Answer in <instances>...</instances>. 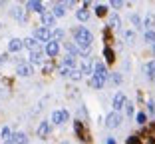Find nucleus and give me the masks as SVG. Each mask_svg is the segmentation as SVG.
<instances>
[{"instance_id":"a18cd8bd","label":"nucleus","mask_w":155,"mask_h":144,"mask_svg":"<svg viewBox=\"0 0 155 144\" xmlns=\"http://www.w3.org/2000/svg\"><path fill=\"white\" fill-rule=\"evenodd\" d=\"M105 144H115V138H107V142Z\"/></svg>"},{"instance_id":"37998d69","label":"nucleus","mask_w":155,"mask_h":144,"mask_svg":"<svg viewBox=\"0 0 155 144\" xmlns=\"http://www.w3.org/2000/svg\"><path fill=\"white\" fill-rule=\"evenodd\" d=\"M6 60H8V54H2V56H0V64H4Z\"/></svg>"},{"instance_id":"6e6552de","label":"nucleus","mask_w":155,"mask_h":144,"mask_svg":"<svg viewBox=\"0 0 155 144\" xmlns=\"http://www.w3.org/2000/svg\"><path fill=\"white\" fill-rule=\"evenodd\" d=\"M125 102H127L125 94H123V92H117V94L114 96V112H119L123 106H125Z\"/></svg>"},{"instance_id":"e433bc0d","label":"nucleus","mask_w":155,"mask_h":144,"mask_svg":"<svg viewBox=\"0 0 155 144\" xmlns=\"http://www.w3.org/2000/svg\"><path fill=\"white\" fill-rule=\"evenodd\" d=\"M123 108H125V114L131 118V114H133V104L131 102H125V106H123Z\"/></svg>"},{"instance_id":"dca6fc26","label":"nucleus","mask_w":155,"mask_h":144,"mask_svg":"<svg viewBox=\"0 0 155 144\" xmlns=\"http://www.w3.org/2000/svg\"><path fill=\"white\" fill-rule=\"evenodd\" d=\"M24 48V42L20 40V38H12V40L8 42V50L10 52H20Z\"/></svg>"},{"instance_id":"f3484780","label":"nucleus","mask_w":155,"mask_h":144,"mask_svg":"<svg viewBox=\"0 0 155 144\" xmlns=\"http://www.w3.org/2000/svg\"><path fill=\"white\" fill-rule=\"evenodd\" d=\"M74 130H76V134H78V138H80V140L87 138V134H86V128H84L82 120H76V122H74Z\"/></svg>"},{"instance_id":"c756f323","label":"nucleus","mask_w":155,"mask_h":144,"mask_svg":"<svg viewBox=\"0 0 155 144\" xmlns=\"http://www.w3.org/2000/svg\"><path fill=\"white\" fill-rule=\"evenodd\" d=\"M64 30H62V28H56V30H54V32H52V40H56V42H58V40H62V38H64Z\"/></svg>"},{"instance_id":"ddd939ff","label":"nucleus","mask_w":155,"mask_h":144,"mask_svg":"<svg viewBox=\"0 0 155 144\" xmlns=\"http://www.w3.org/2000/svg\"><path fill=\"white\" fill-rule=\"evenodd\" d=\"M42 62H44V50L42 48L30 52V64H42Z\"/></svg>"},{"instance_id":"473e14b6","label":"nucleus","mask_w":155,"mask_h":144,"mask_svg":"<svg viewBox=\"0 0 155 144\" xmlns=\"http://www.w3.org/2000/svg\"><path fill=\"white\" fill-rule=\"evenodd\" d=\"M0 136L4 138V142H8V140L12 138V132H10V128H8V126H4V128H2V132H0Z\"/></svg>"},{"instance_id":"2eb2a0df","label":"nucleus","mask_w":155,"mask_h":144,"mask_svg":"<svg viewBox=\"0 0 155 144\" xmlns=\"http://www.w3.org/2000/svg\"><path fill=\"white\" fill-rule=\"evenodd\" d=\"M22 42H24V46H26L30 52H34V50H38V48H40V42H38L34 36H30V38H24Z\"/></svg>"},{"instance_id":"c85d7f7f","label":"nucleus","mask_w":155,"mask_h":144,"mask_svg":"<svg viewBox=\"0 0 155 144\" xmlns=\"http://www.w3.org/2000/svg\"><path fill=\"white\" fill-rule=\"evenodd\" d=\"M107 78H110V82L114 84V86H117V84H121V74H117V72H114V74H110Z\"/></svg>"},{"instance_id":"423d86ee","label":"nucleus","mask_w":155,"mask_h":144,"mask_svg":"<svg viewBox=\"0 0 155 144\" xmlns=\"http://www.w3.org/2000/svg\"><path fill=\"white\" fill-rule=\"evenodd\" d=\"M16 74L22 76V78H28V76H32L34 74V68L32 64H26V62H20L18 68H16Z\"/></svg>"},{"instance_id":"1a4fd4ad","label":"nucleus","mask_w":155,"mask_h":144,"mask_svg":"<svg viewBox=\"0 0 155 144\" xmlns=\"http://www.w3.org/2000/svg\"><path fill=\"white\" fill-rule=\"evenodd\" d=\"M10 14H12V18H16L18 22H26V20H28V12L24 8H20V6L12 8V10H10Z\"/></svg>"},{"instance_id":"bb28decb","label":"nucleus","mask_w":155,"mask_h":144,"mask_svg":"<svg viewBox=\"0 0 155 144\" xmlns=\"http://www.w3.org/2000/svg\"><path fill=\"white\" fill-rule=\"evenodd\" d=\"M62 66H68V68H76V60H74V56H68V54H66V58L62 60Z\"/></svg>"},{"instance_id":"9b49d317","label":"nucleus","mask_w":155,"mask_h":144,"mask_svg":"<svg viewBox=\"0 0 155 144\" xmlns=\"http://www.w3.org/2000/svg\"><path fill=\"white\" fill-rule=\"evenodd\" d=\"M40 18H42V26H46V28H50V26L56 24V16L50 12V10H46L44 14H40Z\"/></svg>"},{"instance_id":"7c9ffc66","label":"nucleus","mask_w":155,"mask_h":144,"mask_svg":"<svg viewBox=\"0 0 155 144\" xmlns=\"http://www.w3.org/2000/svg\"><path fill=\"white\" fill-rule=\"evenodd\" d=\"M145 42L147 44H155V30H145Z\"/></svg>"},{"instance_id":"412c9836","label":"nucleus","mask_w":155,"mask_h":144,"mask_svg":"<svg viewBox=\"0 0 155 144\" xmlns=\"http://www.w3.org/2000/svg\"><path fill=\"white\" fill-rule=\"evenodd\" d=\"M90 86H91V88L101 90V88L105 86V80H104V78H97V76H91V78H90Z\"/></svg>"},{"instance_id":"20e7f679","label":"nucleus","mask_w":155,"mask_h":144,"mask_svg":"<svg viewBox=\"0 0 155 144\" xmlns=\"http://www.w3.org/2000/svg\"><path fill=\"white\" fill-rule=\"evenodd\" d=\"M119 124H121V114H119V112H110L107 118H105V126H107L110 130H114Z\"/></svg>"},{"instance_id":"b1692460","label":"nucleus","mask_w":155,"mask_h":144,"mask_svg":"<svg viewBox=\"0 0 155 144\" xmlns=\"http://www.w3.org/2000/svg\"><path fill=\"white\" fill-rule=\"evenodd\" d=\"M104 58H105V62H107V64L115 62V54H114V50H111L110 46H105V48H104Z\"/></svg>"},{"instance_id":"a19ab883","label":"nucleus","mask_w":155,"mask_h":144,"mask_svg":"<svg viewBox=\"0 0 155 144\" xmlns=\"http://www.w3.org/2000/svg\"><path fill=\"white\" fill-rule=\"evenodd\" d=\"M52 68H54L52 64H44V74H50V72H52Z\"/></svg>"},{"instance_id":"603ef678","label":"nucleus","mask_w":155,"mask_h":144,"mask_svg":"<svg viewBox=\"0 0 155 144\" xmlns=\"http://www.w3.org/2000/svg\"><path fill=\"white\" fill-rule=\"evenodd\" d=\"M153 80H155V78H153Z\"/></svg>"},{"instance_id":"f257e3e1","label":"nucleus","mask_w":155,"mask_h":144,"mask_svg":"<svg viewBox=\"0 0 155 144\" xmlns=\"http://www.w3.org/2000/svg\"><path fill=\"white\" fill-rule=\"evenodd\" d=\"M74 42H76V46L80 48V52L86 56L87 52H90L91 42H94V34H91L86 26H78V28H74Z\"/></svg>"},{"instance_id":"a878e982","label":"nucleus","mask_w":155,"mask_h":144,"mask_svg":"<svg viewBox=\"0 0 155 144\" xmlns=\"http://www.w3.org/2000/svg\"><path fill=\"white\" fill-rule=\"evenodd\" d=\"M76 18L80 20V22H86V20L90 18V12H87L86 8H80V10H78V12H76Z\"/></svg>"},{"instance_id":"09e8293b","label":"nucleus","mask_w":155,"mask_h":144,"mask_svg":"<svg viewBox=\"0 0 155 144\" xmlns=\"http://www.w3.org/2000/svg\"><path fill=\"white\" fill-rule=\"evenodd\" d=\"M0 30H2V24H0Z\"/></svg>"},{"instance_id":"9d476101","label":"nucleus","mask_w":155,"mask_h":144,"mask_svg":"<svg viewBox=\"0 0 155 144\" xmlns=\"http://www.w3.org/2000/svg\"><path fill=\"white\" fill-rule=\"evenodd\" d=\"M80 72H82L84 76H90V74H94V62H91V58H84V60H82V66H80Z\"/></svg>"},{"instance_id":"72a5a7b5","label":"nucleus","mask_w":155,"mask_h":144,"mask_svg":"<svg viewBox=\"0 0 155 144\" xmlns=\"http://www.w3.org/2000/svg\"><path fill=\"white\" fill-rule=\"evenodd\" d=\"M96 14L97 16H105V14H107V6L105 4H97L96 6Z\"/></svg>"},{"instance_id":"3c124183","label":"nucleus","mask_w":155,"mask_h":144,"mask_svg":"<svg viewBox=\"0 0 155 144\" xmlns=\"http://www.w3.org/2000/svg\"><path fill=\"white\" fill-rule=\"evenodd\" d=\"M153 82H155V80H153Z\"/></svg>"},{"instance_id":"7ed1b4c3","label":"nucleus","mask_w":155,"mask_h":144,"mask_svg":"<svg viewBox=\"0 0 155 144\" xmlns=\"http://www.w3.org/2000/svg\"><path fill=\"white\" fill-rule=\"evenodd\" d=\"M91 76H97V78H104V80H107L110 72H107V66H105V62H101V60L94 62V74H91Z\"/></svg>"},{"instance_id":"c03bdc74","label":"nucleus","mask_w":155,"mask_h":144,"mask_svg":"<svg viewBox=\"0 0 155 144\" xmlns=\"http://www.w3.org/2000/svg\"><path fill=\"white\" fill-rule=\"evenodd\" d=\"M80 116H84V118L87 116V112H86V108H80Z\"/></svg>"},{"instance_id":"393cba45","label":"nucleus","mask_w":155,"mask_h":144,"mask_svg":"<svg viewBox=\"0 0 155 144\" xmlns=\"http://www.w3.org/2000/svg\"><path fill=\"white\" fill-rule=\"evenodd\" d=\"M143 26H145L147 30H153V26H155V16L153 14H147L145 18H143Z\"/></svg>"},{"instance_id":"49530a36","label":"nucleus","mask_w":155,"mask_h":144,"mask_svg":"<svg viewBox=\"0 0 155 144\" xmlns=\"http://www.w3.org/2000/svg\"><path fill=\"white\" fill-rule=\"evenodd\" d=\"M4 144H14V142H12V140H8V142H4Z\"/></svg>"},{"instance_id":"8fccbe9b","label":"nucleus","mask_w":155,"mask_h":144,"mask_svg":"<svg viewBox=\"0 0 155 144\" xmlns=\"http://www.w3.org/2000/svg\"><path fill=\"white\" fill-rule=\"evenodd\" d=\"M62 144H68V142H62Z\"/></svg>"},{"instance_id":"f8f14e48","label":"nucleus","mask_w":155,"mask_h":144,"mask_svg":"<svg viewBox=\"0 0 155 144\" xmlns=\"http://www.w3.org/2000/svg\"><path fill=\"white\" fill-rule=\"evenodd\" d=\"M26 8L28 10H32V12H38V14H44L46 8L42 2H38V0H30V2H26Z\"/></svg>"},{"instance_id":"f704fd0d","label":"nucleus","mask_w":155,"mask_h":144,"mask_svg":"<svg viewBox=\"0 0 155 144\" xmlns=\"http://www.w3.org/2000/svg\"><path fill=\"white\" fill-rule=\"evenodd\" d=\"M70 78H72V80H82L84 74L80 72V68H74V70H72V74H70Z\"/></svg>"},{"instance_id":"f03ea898","label":"nucleus","mask_w":155,"mask_h":144,"mask_svg":"<svg viewBox=\"0 0 155 144\" xmlns=\"http://www.w3.org/2000/svg\"><path fill=\"white\" fill-rule=\"evenodd\" d=\"M34 38H36L38 42H46V44H48V42L52 40V30L46 28V26H40V28L34 30Z\"/></svg>"},{"instance_id":"aec40b11","label":"nucleus","mask_w":155,"mask_h":144,"mask_svg":"<svg viewBox=\"0 0 155 144\" xmlns=\"http://www.w3.org/2000/svg\"><path fill=\"white\" fill-rule=\"evenodd\" d=\"M64 46H66V52H68V56H74V58H76V56L82 54V52H80V48H78L76 44H72V42H66Z\"/></svg>"},{"instance_id":"de8ad7c7","label":"nucleus","mask_w":155,"mask_h":144,"mask_svg":"<svg viewBox=\"0 0 155 144\" xmlns=\"http://www.w3.org/2000/svg\"><path fill=\"white\" fill-rule=\"evenodd\" d=\"M153 56H155V44H153Z\"/></svg>"},{"instance_id":"a211bd4d","label":"nucleus","mask_w":155,"mask_h":144,"mask_svg":"<svg viewBox=\"0 0 155 144\" xmlns=\"http://www.w3.org/2000/svg\"><path fill=\"white\" fill-rule=\"evenodd\" d=\"M52 14H54L56 18H62V16H66V6H64V2H56L54 8H52Z\"/></svg>"},{"instance_id":"58836bf2","label":"nucleus","mask_w":155,"mask_h":144,"mask_svg":"<svg viewBox=\"0 0 155 144\" xmlns=\"http://www.w3.org/2000/svg\"><path fill=\"white\" fill-rule=\"evenodd\" d=\"M121 6H123L121 0H111V8H121Z\"/></svg>"},{"instance_id":"5701e85b","label":"nucleus","mask_w":155,"mask_h":144,"mask_svg":"<svg viewBox=\"0 0 155 144\" xmlns=\"http://www.w3.org/2000/svg\"><path fill=\"white\" fill-rule=\"evenodd\" d=\"M143 70H145L147 78H151V80H153V78H155V60H151L149 64H145V66H143Z\"/></svg>"},{"instance_id":"4468645a","label":"nucleus","mask_w":155,"mask_h":144,"mask_svg":"<svg viewBox=\"0 0 155 144\" xmlns=\"http://www.w3.org/2000/svg\"><path fill=\"white\" fill-rule=\"evenodd\" d=\"M36 132H38V138H46V136L50 134V122H48V120H42Z\"/></svg>"},{"instance_id":"4be33fe9","label":"nucleus","mask_w":155,"mask_h":144,"mask_svg":"<svg viewBox=\"0 0 155 144\" xmlns=\"http://www.w3.org/2000/svg\"><path fill=\"white\" fill-rule=\"evenodd\" d=\"M119 26H121V18H119L117 14H111V16H110V24H107V28H110V30H111V28H114V30H117Z\"/></svg>"},{"instance_id":"0eeeda50","label":"nucleus","mask_w":155,"mask_h":144,"mask_svg":"<svg viewBox=\"0 0 155 144\" xmlns=\"http://www.w3.org/2000/svg\"><path fill=\"white\" fill-rule=\"evenodd\" d=\"M44 52H46L48 56H50V58H56V56H58V52H60V44H58L56 40H50L48 44H46Z\"/></svg>"},{"instance_id":"39448f33","label":"nucleus","mask_w":155,"mask_h":144,"mask_svg":"<svg viewBox=\"0 0 155 144\" xmlns=\"http://www.w3.org/2000/svg\"><path fill=\"white\" fill-rule=\"evenodd\" d=\"M68 118H70L68 110H54L52 112V122L54 124H64V122H68Z\"/></svg>"},{"instance_id":"6ab92c4d","label":"nucleus","mask_w":155,"mask_h":144,"mask_svg":"<svg viewBox=\"0 0 155 144\" xmlns=\"http://www.w3.org/2000/svg\"><path fill=\"white\" fill-rule=\"evenodd\" d=\"M10 140H12L14 144H28V136L24 134V132H14Z\"/></svg>"},{"instance_id":"c9c22d12","label":"nucleus","mask_w":155,"mask_h":144,"mask_svg":"<svg viewBox=\"0 0 155 144\" xmlns=\"http://www.w3.org/2000/svg\"><path fill=\"white\" fill-rule=\"evenodd\" d=\"M72 70H74V68H68V66H60V76H64V78L68 76V78H70Z\"/></svg>"},{"instance_id":"cd10ccee","label":"nucleus","mask_w":155,"mask_h":144,"mask_svg":"<svg viewBox=\"0 0 155 144\" xmlns=\"http://www.w3.org/2000/svg\"><path fill=\"white\" fill-rule=\"evenodd\" d=\"M123 38H125V42H127V44H133V42H135V32H133V30H125Z\"/></svg>"},{"instance_id":"4c0bfd02","label":"nucleus","mask_w":155,"mask_h":144,"mask_svg":"<svg viewBox=\"0 0 155 144\" xmlns=\"http://www.w3.org/2000/svg\"><path fill=\"white\" fill-rule=\"evenodd\" d=\"M145 120H147V114L145 112H139V114H137V122H139V124H145Z\"/></svg>"},{"instance_id":"79ce46f5","label":"nucleus","mask_w":155,"mask_h":144,"mask_svg":"<svg viewBox=\"0 0 155 144\" xmlns=\"http://www.w3.org/2000/svg\"><path fill=\"white\" fill-rule=\"evenodd\" d=\"M147 112H149V114H153V112H155V104H153V102L147 104Z\"/></svg>"},{"instance_id":"ea45409f","label":"nucleus","mask_w":155,"mask_h":144,"mask_svg":"<svg viewBox=\"0 0 155 144\" xmlns=\"http://www.w3.org/2000/svg\"><path fill=\"white\" fill-rule=\"evenodd\" d=\"M127 144H141V142H139V138H137V136H129V138H127Z\"/></svg>"},{"instance_id":"2f4dec72","label":"nucleus","mask_w":155,"mask_h":144,"mask_svg":"<svg viewBox=\"0 0 155 144\" xmlns=\"http://www.w3.org/2000/svg\"><path fill=\"white\" fill-rule=\"evenodd\" d=\"M129 22H131L135 28H141V18H139L137 14H131V16H129Z\"/></svg>"}]
</instances>
